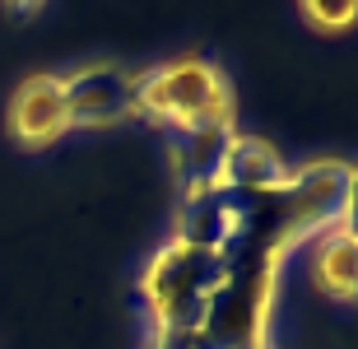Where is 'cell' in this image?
Wrapping results in <instances>:
<instances>
[{
	"label": "cell",
	"instance_id": "1",
	"mask_svg": "<svg viewBox=\"0 0 358 349\" xmlns=\"http://www.w3.org/2000/svg\"><path fill=\"white\" fill-rule=\"evenodd\" d=\"M224 284H228V256L177 233L140 270V308H145V322L154 326L159 340L200 331V322L214 308V298L224 294Z\"/></svg>",
	"mask_w": 358,
	"mask_h": 349
},
{
	"label": "cell",
	"instance_id": "2",
	"mask_svg": "<svg viewBox=\"0 0 358 349\" xmlns=\"http://www.w3.org/2000/svg\"><path fill=\"white\" fill-rule=\"evenodd\" d=\"M135 117L196 135H228L233 126V84L205 56H177L163 66L135 70Z\"/></svg>",
	"mask_w": 358,
	"mask_h": 349
},
{
	"label": "cell",
	"instance_id": "3",
	"mask_svg": "<svg viewBox=\"0 0 358 349\" xmlns=\"http://www.w3.org/2000/svg\"><path fill=\"white\" fill-rule=\"evenodd\" d=\"M284 196H289V238H312V233H331L340 224H349L354 210V168L340 159L307 163L298 173L284 177Z\"/></svg>",
	"mask_w": 358,
	"mask_h": 349
},
{
	"label": "cell",
	"instance_id": "4",
	"mask_svg": "<svg viewBox=\"0 0 358 349\" xmlns=\"http://www.w3.org/2000/svg\"><path fill=\"white\" fill-rule=\"evenodd\" d=\"M70 108V131H112L135 117V70L98 61L61 75Z\"/></svg>",
	"mask_w": 358,
	"mask_h": 349
},
{
	"label": "cell",
	"instance_id": "5",
	"mask_svg": "<svg viewBox=\"0 0 358 349\" xmlns=\"http://www.w3.org/2000/svg\"><path fill=\"white\" fill-rule=\"evenodd\" d=\"M5 126H10V140L19 149H52L56 140L70 135V108H66V89H61V75H28L10 98V112H5Z\"/></svg>",
	"mask_w": 358,
	"mask_h": 349
},
{
	"label": "cell",
	"instance_id": "6",
	"mask_svg": "<svg viewBox=\"0 0 358 349\" xmlns=\"http://www.w3.org/2000/svg\"><path fill=\"white\" fill-rule=\"evenodd\" d=\"M284 159L275 154V145L256 140V135H224L219 159H214L210 177L196 187V196H219V191H279L284 187Z\"/></svg>",
	"mask_w": 358,
	"mask_h": 349
},
{
	"label": "cell",
	"instance_id": "7",
	"mask_svg": "<svg viewBox=\"0 0 358 349\" xmlns=\"http://www.w3.org/2000/svg\"><path fill=\"white\" fill-rule=\"evenodd\" d=\"M312 280L326 298H340V303H354L358 289V242H354V224H340V229L321 233L317 247H312Z\"/></svg>",
	"mask_w": 358,
	"mask_h": 349
},
{
	"label": "cell",
	"instance_id": "8",
	"mask_svg": "<svg viewBox=\"0 0 358 349\" xmlns=\"http://www.w3.org/2000/svg\"><path fill=\"white\" fill-rule=\"evenodd\" d=\"M298 14H303L307 28H317V33H345V28H354L358 19V5L354 0H307V5H298Z\"/></svg>",
	"mask_w": 358,
	"mask_h": 349
},
{
	"label": "cell",
	"instance_id": "9",
	"mask_svg": "<svg viewBox=\"0 0 358 349\" xmlns=\"http://www.w3.org/2000/svg\"><path fill=\"white\" fill-rule=\"evenodd\" d=\"M42 5H5V14H19V19H28V14H38Z\"/></svg>",
	"mask_w": 358,
	"mask_h": 349
},
{
	"label": "cell",
	"instance_id": "10",
	"mask_svg": "<svg viewBox=\"0 0 358 349\" xmlns=\"http://www.w3.org/2000/svg\"><path fill=\"white\" fill-rule=\"evenodd\" d=\"M228 349H261V345H228Z\"/></svg>",
	"mask_w": 358,
	"mask_h": 349
}]
</instances>
